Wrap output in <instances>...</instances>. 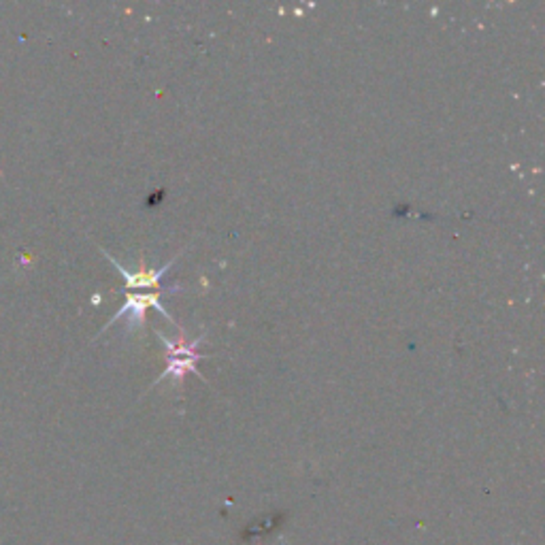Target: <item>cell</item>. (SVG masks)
<instances>
[{
    "label": "cell",
    "instance_id": "1",
    "mask_svg": "<svg viewBox=\"0 0 545 545\" xmlns=\"http://www.w3.org/2000/svg\"><path fill=\"white\" fill-rule=\"evenodd\" d=\"M158 337H160L162 346L167 347V369L165 373L158 378L154 384H160L162 379H168L171 378L173 381H175V386H182L183 384V378L185 373H194L196 378L205 379V375H200V370L196 369V362L203 361V356L199 354V346L200 343L205 341V335L196 337V339L188 341V339H179V341H173V339H167V337H162V332H156Z\"/></svg>",
    "mask_w": 545,
    "mask_h": 545
},
{
    "label": "cell",
    "instance_id": "2",
    "mask_svg": "<svg viewBox=\"0 0 545 545\" xmlns=\"http://www.w3.org/2000/svg\"><path fill=\"white\" fill-rule=\"evenodd\" d=\"M160 294H162V290H158V292H128L124 307L119 309V312L113 315L111 320H109L107 326H113L119 318H128V330H136V329L143 330L145 329V313L150 307L158 309V312L165 315V318L171 320L173 324H177L175 318H173V315L168 313L165 307H162L160 301H158V298H160Z\"/></svg>",
    "mask_w": 545,
    "mask_h": 545
},
{
    "label": "cell",
    "instance_id": "3",
    "mask_svg": "<svg viewBox=\"0 0 545 545\" xmlns=\"http://www.w3.org/2000/svg\"><path fill=\"white\" fill-rule=\"evenodd\" d=\"M107 256V260L109 263H113L116 264V269L122 272V277L124 280H126V288H128V292H141V290H150V292H158V290H162L160 288V280L162 277L167 275V271L171 269V264L175 263V260H171V263H167L165 266H162V269H145V263L143 260H141L139 263V269L136 271H130V269H126V266L124 264H119L116 258H113L111 254H107V252H102Z\"/></svg>",
    "mask_w": 545,
    "mask_h": 545
}]
</instances>
